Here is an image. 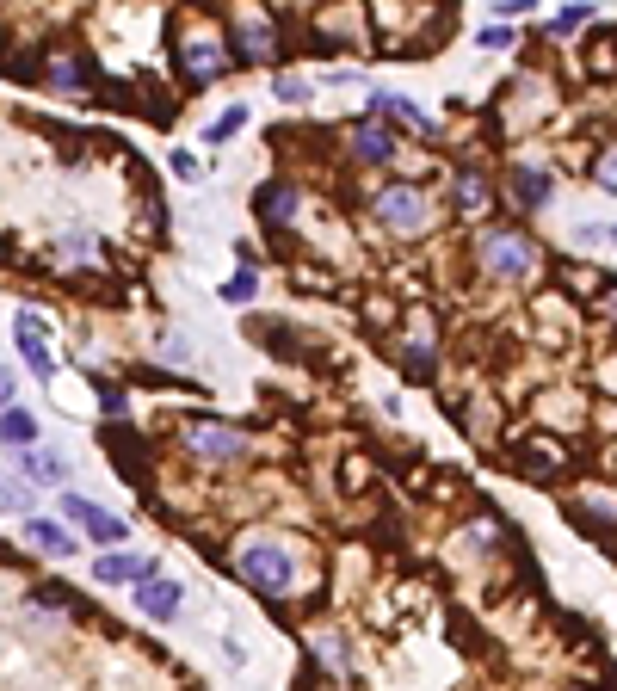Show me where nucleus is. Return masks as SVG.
<instances>
[{
    "label": "nucleus",
    "instance_id": "aec40b11",
    "mask_svg": "<svg viewBox=\"0 0 617 691\" xmlns=\"http://www.w3.org/2000/svg\"><path fill=\"white\" fill-rule=\"evenodd\" d=\"M593 179H599L605 192H617V142H611V149H605V155L593 161Z\"/></svg>",
    "mask_w": 617,
    "mask_h": 691
},
{
    "label": "nucleus",
    "instance_id": "412c9836",
    "mask_svg": "<svg viewBox=\"0 0 617 691\" xmlns=\"http://www.w3.org/2000/svg\"><path fill=\"white\" fill-rule=\"evenodd\" d=\"M272 87H278V99H290V105H303V99H309V81H303V75H278Z\"/></svg>",
    "mask_w": 617,
    "mask_h": 691
},
{
    "label": "nucleus",
    "instance_id": "b1692460",
    "mask_svg": "<svg viewBox=\"0 0 617 691\" xmlns=\"http://www.w3.org/2000/svg\"><path fill=\"white\" fill-rule=\"evenodd\" d=\"M93 383H99V371H93ZM99 408H105V414H124L130 402H124V389H112V383H99Z\"/></svg>",
    "mask_w": 617,
    "mask_h": 691
},
{
    "label": "nucleus",
    "instance_id": "5701e85b",
    "mask_svg": "<svg viewBox=\"0 0 617 691\" xmlns=\"http://www.w3.org/2000/svg\"><path fill=\"white\" fill-rule=\"evenodd\" d=\"M253 297V272H235L229 284H223V303H247Z\"/></svg>",
    "mask_w": 617,
    "mask_h": 691
},
{
    "label": "nucleus",
    "instance_id": "4be33fe9",
    "mask_svg": "<svg viewBox=\"0 0 617 691\" xmlns=\"http://www.w3.org/2000/svg\"><path fill=\"white\" fill-rule=\"evenodd\" d=\"M241 124H247V105H235V112H223V118H216V124H210V136H216V142H223V136H235Z\"/></svg>",
    "mask_w": 617,
    "mask_h": 691
},
{
    "label": "nucleus",
    "instance_id": "bb28decb",
    "mask_svg": "<svg viewBox=\"0 0 617 691\" xmlns=\"http://www.w3.org/2000/svg\"><path fill=\"white\" fill-rule=\"evenodd\" d=\"M605 309H611V315H617V290H611V297H605Z\"/></svg>",
    "mask_w": 617,
    "mask_h": 691
},
{
    "label": "nucleus",
    "instance_id": "cd10ccee",
    "mask_svg": "<svg viewBox=\"0 0 617 691\" xmlns=\"http://www.w3.org/2000/svg\"><path fill=\"white\" fill-rule=\"evenodd\" d=\"M611 241H617V229H611Z\"/></svg>",
    "mask_w": 617,
    "mask_h": 691
},
{
    "label": "nucleus",
    "instance_id": "9b49d317",
    "mask_svg": "<svg viewBox=\"0 0 617 691\" xmlns=\"http://www.w3.org/2000/svg\"><path fill=\"white\" fill-rule=\"evenodd\" d=\"M352 155L365 161V167H377V161H395V136L383 130V124H352Z\"/></svg>",
    "mask_w": 617,
    "mask_h": 691
},
{
    "label": "nucleus",
    "instance_id": "a878e982",
    "mask_svg": "<svg viewBox=\"0 0 617 691\" xmlns=\"http://www.w3.org/2000/svg\"><path fill=\"white\" fill-rule=\"evenodd\" d=\"M506 44H513V31H506V25H482V50H506Z\"/></svg>",
    "mask_w": 617,
    "mask_h": 691
},
{
    "label": "nucleus",
    "instance_id": "7ed1b4c3",
    "mask_svg": "<svg viewBox=\"0 0 617 691\" xmlns=\"http://www.w3.org/2000/svg\"><path fill=\"white\" fill-rule=\"evenodd\" d=\"M186 451H192V457H204V463H235V457H247V439H241L235 426L192 420V426H186Z\"/></svg>",
    "mask_w": 617,
    "mask_h": 691
},
{
    "label": "nucleus",
    "instance_id": "39448f33",
    "mask_svg": "<svg viewBox=\"0 0 617 691\" xmlns=\"http://www.w3.org/2000/svg\"><path fill=\"white\" fill-rule=\"evenodd\" d=\"M377 216L395 229V235H420L426 229V198L414 186H383L377 192Z\"/></svg>",
    "mask_w": 617,
    "mask_h": 691
},
{
    "label": "nucleus",
    "instance_id": "ddd939ff",
    "mask_svg": "<svg viewBox=\"0 0 617 691\" xmlns=\"http://www.w3.org/2000/svg\"><path fill=\"white\" fill-rule=\"evenodd\" d=\"M25 543H31V550H44V556H75L81 550V543L68 537L56 519H25Z\"/></svg>",
    "mask_w": 617,
    "mask_h": 691
},
{
    "label": "nucleus",
    "instance_id": "393cba45",
    "mask_svg": "<svg viewBox=\"0 0 617 691\" xmlns=\"http://www.w3.org/2000/svg\"><path fill=\"white\" fill-rule=\"evenodd\" d=\"M587 19H593V7H580V0H574V7L556 13V31H574V25H587Z\"/></svg>",
    "mask_w": 617,
    "mask_h": 691
},
{
    "label": "nucleus",
    "instance_id": "6ab92c4d",
    "mask_svg": "<svg viewBox=\"0 0 617 691\" xmlns=\"http://www.w3.org/2000/svg\"><path fill=\"white\" fill-rule=\"evenodd\" d=\"M0 513H31V488L19 476H0Z\"/></svg>",
    "mask_w": 617,
    "mask_h": 691
},
{
    "label": "nucleus",
    "instance_id": "4468645a",
    "mask_svg": "<svg viewBox=\"0 0 617 691\" xmlns=\"http://www.w3.org/2000/svg\"><path fill=\"white\" fill-rule=\"evenodd\" d=\"M93 574L105 580V587H124V580H136V587H142V580L155 574V562H149V556H99Z\"/></svg>",
    "mask_w": 617,
    "mask_h": 691
},
{
    "label": "nucleus",
    "instance_id": "f8f14e48",
    "mask_svg": "<svg viewBox=\"0 0 617 691\" xmlns=\"http://www.w3.org/2000/svg\"><path fill=\"white\" fill-rule=\"evenodd\" d=\"M451 198H457V210L463 216H482L488 204H494V186L476 173V167H457V186H451Z\"/></svg>",
    "mask_w": 617,
    "mask_h": 691
},
{
    "label": "nucleus",
    "instance_id": "dca6fc26",
    "mask_svg": "<svg viewBox=\"0 0 617 691\" xmlns=\"http://www.w3.org/2000/svg\"><path fill=\"white\" fill-rule=\"evenodd\" d=\"M377 112H383V118H402V124H414L420 136H432V130H439L426 112H414V99H402V93H377Z\"/></svg>",
    "mask_w": 617,
    "mask_h": 691
},
{
    "label": "nucleus",
    "instance_id": "423d86ee",
    "mask_svg": "<svg viewBox=\"0 0 617 691\" xmlns=\"http://www.w3.org/2000/svg\"><path fill=\"white\" fill-rule=\"evenodd\" d=\"M13 334H19V352H25V365H31V377H56V352H50V327H44V315H31V309H19V321H13Z\"/></svg>",
    "mask_w": 617,
    "mask_h": 691
},
{
    "label": "nucleus",
    "instance_id": "1a4fd4ad",
    "mask_svg": "<svg viewBox=\"0 0 617 691\" xmlns=\"http://www.w3.org/2000/svg\"><path fill=\"white\" fill-rule=\"evenodd\" d=\"M506 192H513V204H519V210H543V204L556 198V179H550V167L513 161V173H506Z\"/></svg>",
    "mask_w": 617,
    "mask_h": 691
},
{
    "label": "nucleus",
    "instance_id": "20e7f679",
    "mask_svg": "<svg viewBox=\"0 0 617 691\" xmlns=\"http://www.w3.org/2000/svg\"><path fill=\"white\" fill-rule=\"evenodd\" d=\"M62 513L75 519L93 543H124V537H130V525H124L118 513H105V506H99V500H87V494H62Z\"/></svg>",
    "mask_w": 617,
    "mask_h": 691
},
{
    "label": "nucleus",
    "instance_id": "2eb2a0df",
    "mask_svg": "<svg viewBox=\"0 0 617 691\" xmlns=\"http://www.w3.org/2000/svg\"><path fill=\"white\" fill-rule=\"evenodd\" d=\"M19 463H25V476H31V482H50V488L68 482V463H62L56 451H38V445H31V451H19Z\"/></svg>",
    "mask_w": 617,
    "mask_h": 691
},
{
    "label": "nucleus",
    "instance_id": "f3484780",
    "mask_svg": "<svg viewBox=\"0 0 617 691\" xmlns=\"http://www.w3.org/2000/svg\"><path fill=\"white\" fill-rule=\"evenodd\" d=\"M260 216H266V223H290V216H297V192L278 186V179L260 186Z\"/></svg>",
    "mask_w": 617,
    "mask_h": 691
},
{
    "label": "nucleus",
    "instance_id": "0eeeda50",
    "mask_svg": "<svg viewBox=\"0 0 617 691\" xmlns=\"http://www.w3.org/2000/svg\"><path fill=\"white\" fill-rule=\"evenodd\" d=\"M179 68H186V81H198V87H210L216 75L229 68V50L210 38V31H198V38H186L179 44Z\"/></svg>",
    "mask_w": 617,
    "mask_h": 691
},
{
    "label": "nucleus",
    "instance_id": "a211bd4d",
    "mask_svg": "<svg viewBox=\"0 0 617 691\" xmlns=\"http://www.w3.org/2000/svg\"><path fill=\"white\" fill-rule=\"evenodd\" d=\"M31 439H38V420H31L25 408H7V414H0V445L31 451Z\"/></svg>",
    "mask_w": 617,
    "mask_h": 691
},
{
    "label": "nucleus",
    "instance_id": "9d476101",
    "mask_svg": "<svg viewBox=\"0 0 617 691\" xmlns=\"http://www.w3.org/2000/svg\"><path fill=\"white\" fill-rule=\"evenodd\" d=\"M179 599H186V593H179V580H167V574H149V580L136 587L142 617H155V624H173V617H179Z\"/></svg>",
    "mask_w": 617,
    "mask_h": 691
},
{
    "label": "nucleus",
    "instance_id": "f03ea898",
    "mask_svg": "<svg viewBox=\"0 0 617 691\" xmlns=\"http://www.w3.org/2000/svg\"><path fill=\"white\" fill-rule=\"evenodd\" d=\"M476 253H482V266H488L494 278H525V272L537 266V247H531L519 229H488V235L476 241Z\"/></svg>",
    "mask_w": 617,
    "mask_h": 691
},
{
    "label": "nucleus",
    "instance_id": "f257e3e1",
    "mask_svg": "<svg viewBox=\"0 0 617 691\" xmlns=\"http://www.w3.org/2000/svg\"><path fill=\"white\" fill-rule=\"evenodd\" d=\"M235 574L247 580V587H260V593H290V580H297V562H290V550L284 543H272V537H253V543H241L235 550Z\"/></svg>",
    "mask_w": 617,
    "mask_h": 691
},
{
    "label": "nucleus",
    "instance_id": "6e6552de",
    "mask_svg": "<svg viewBox=\"0 0 617 691\" xmlns=\"http://www.w3.org/2000/svg\"><path fill=\"white\" fill-rule=\"evenodd\" d=\"M235 56L241 62H272L278 56V25L266 13H241L235 19Z\"/></svg>",
    "mask_w": 617,
    "mask_h": 691
}]
</instances>
